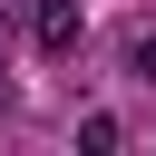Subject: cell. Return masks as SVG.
I'll return each instance as SVG.
<instances>
[{
    "mask_svg": "<svg viewBox=\"0 0 156 156\" xmlns=\"http://www.w3.org/2000/svg\"><path fill=\"white\" fill-rule=\"evenodd\" d=\"M29 39H39L49 58H78V39H88V10H78V0H29Z\"/></svg>",
    "mask_w": 156,
    "mask_h": 156,
    "instance_id": "obj_1",
    "label": "cell"
},
{
    "mask_svg": "<svg viewBox=\"0 0 156 156\" xmlns=\"http://www.w3.org/2000/svg\"><path fill=\"white\" fill-rule=\"evenodd\" d=\"M127 78H146V88H156V20H136V29H127Z\"/></svg>",
    "mask_w": 156,
    "mask_h": 156,
    "instance_id": "obj_2",
    "label": "cell"
},
{
    "mask_svg": "<svg viewBox=\"0 0 156 156\" xmlns=\"http://www.w3.org/2000/svg\"><path fill=\"white\" fill-rule=\"evenodd\" d=\"M0 107H10V20H0Z\"/></svg>",
    "mask_w": 156,
    "mask_h": 156,
    "instance_id": "obj_3",
    "label": "cell"
},
{
    "mask_svg": "<svg viewBox=\"0 0 156 156\" xmlns=\"http://www.w3.org/2000/svg\"><path fill=\"white\" fill-rule=\"evenodd\" d=\"M0 20H29V0H0Z\"/></svg>",
    "mask_w": 156,
    "mask_h": 156,
    "instance_id": "obj_4",
    "label": "cell"
}]
</instances>
